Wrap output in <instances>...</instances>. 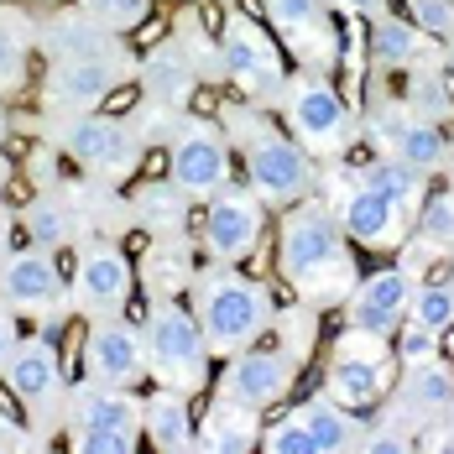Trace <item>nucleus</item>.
I'll return each mask as SVG.
<instances>
[{
    "instance_id": "1",
    "label": "nucleus",
    "mask_w": 454,
    "mask_h": 454,
    "mask_svg": "<svg viewBox=\"0 0 454 454\" xmlns=\"http://www.w3.org/2000/svg\"><path fill=\"white\" fill-rule=\"evenodd\" d=\"M277 267L287 272V282H298L314 303H334L356 293V262L345 246V225L334 209H324L314 199L293 204L282 215V235H277Z\"/></svg>"
},
{
    "instance_id": "2",
    "label": "nucleus",
    "mask_w": 454,
    "mask_h": 454,
    "mask_svg": "<svg viewBox=\"0 0 454 454\" xmlns=\"http://www.w3.org/2000/svg\"><path fill=\"white\" fill-rule=\"evenodd\" d=\"M188 293H193V318L215 356H235V350L256 345L272 324V293L256 277L230 272V262L199 272Z\"/></svg>"
},
{
    "instance_id": "3",
    "label": "nucleus",
    "mask_w": 454,
    "mask_h": 454,
    "mask_svg": "<svg viewBox=\"0 0 454 454\" xmlns=\"http://www.w3.org/2000/svg\"><path fill=\"white\" fill-rule=\"evenodd\" d=\"M230 131L246 146V178L262 193V204L293 209L314 193V157L298 137L267 126L256 110H230Z\"/></svg>"
},
{
    "instance_id": "4",
    "label": "nucleus",
    "mask_w": 454,
    "mask_h": 454,
    "mask_svg": "<svg viewBox=\"0 0 454 454\" xmlns=\"http://www.w3.org/2000/svg\"><path fill=\"white\" fill-rule=\"evenodd\" d=\"M209 356L215 350H209L193 309H183L178 298H157L152 318H146V361H152V371L178 392H199L204 376H209Z\"/></svg>"
},
{
    "instance_id": "5",
    "label": "nucleus",
    "mask_w": 454,
    "mask_h": 454,
    "mask_svg": "<svg viewBox=\"0 0 454 454\" xmlns=\"http://www.w3.org/2000/svg\"><path fill=\"white\" fill-rule=\"evenodd\" d=\"M262 230H267V204L256 188H220L209 193V209H204V246L215 262H246L256 246H262Z\"/></svg>"
},
{
    "instance_id": "6",
    "label": "nucleus",
    "mask_w": 454,
    "mask_h": 454,
    "mask_svg": "<svg viewBox=\"0 0 454 454\" xmlns=\"http://www.w3.org/2000/svg\"><path fill=\"white\" fill-rule=\"evenodd\" d=\"M282 99H287L293 137L303 141L309 152H340V146H345V137H350V110H345V99L334 94L329 79L303 74V79L287 84Z\"/></svg>"
},
{
    "instance_id": "7",
    "label": "nucleus",
    "mask_w": 454,
    "mask_h": 454,
    "mask_svg": "<svg viewBox=\"0 0 454 454\" xmlns=\"http://www.w3.org/2000/svg\"><path fill=\"white\" fill-rule=\"evenodd\" d=\"M173 183L188 199H209L230 183V141L209 121H183L173 137Z\"/></svg>"
},
{
    "instance_id": "8",
    "label": "nucleus",
    "mask_w": 454,
    "mask_h": 454,
    "mask_svg": "<svg viewBox=\"0 0 454 454\" xmlns=\"http://www.w3.org/2000/svg\"><path fill=\"white\" fill-rule=\"evenodd\" d=\"M84 365H90V381H105V387H137L152 371L146 340L115 314L94 318V329L84 334Z\"/></svg>"
},
{
    "instance_id": "9",
    "label": "nucleus",
    "mask_w": 454,
    "mask_h": 454,
    "mask_svg": "<svg viewBox=\"0 0 454 454\" xmlns=\"http://www.w3.org/2000/svg\"><path fill=\"white\" fill-rule=\"evenodd\" d=\"M220 58H225L230 79L251 94V99L287 94L282 63H277L272 43L262 37V27H256V21H246V16H230V21H225V43H220Z\"/></svg>"
},
{
    "instance_id": "10",
    "label": "nucleus",
    "mask_w": 454,
    "mask_h": 454,
    "mask_svg": "<svg viewBox=\"0 0 454 454\" xmlns=\"http://www.w3.org/2000/svg\"><path fill=\"white\" fill-rule=\"evenodd\" d=\"M121 79H126V58L110 43L90 47V52H68L47 74V99L52 105H94V99H105V94L115 90Z\"/></svg>"
},
{
    "instance_id": "11",
    "label": "nucleus",
    "mask_w": 454,
    "mask_h": 454,
    "mask_svg": "<svg viewBox=\"0 0 454 454\" xmlns=\"http://www.w3.org/2000/svg\"><path fill=\"white\" fill-rule=\"evenodd\" d=\"M287 387H293V361L282 350H256V345L235 350L225 365V376H220V397L246 403V408H256V412L282 403Z\"/></svg>"
},
{
    "instance_id": "12",
    "label": "nucleus",
    "mask_w": 454,
    "mask_h": 454,
    "mask_svg": "<svg viewBox=\"0 0 454 454\" xmlns=\"http://www.w3.org/2000/svg\"><path fill=\"white\" fill-rule=\"evenodd\" d=\"M0 303L21 309V314H37V309H58L63 303V272H58V262H52L47 246L11 251L0 262Z\"/></svg>"
},
{
    "instance_id": "13",
    "label": "nucleus",
    "mask_w": 454,
    "mask_h": 454,
    "mask_svg": "<svg viewBox=\"0 0 454 454\" xmlns=\"http://www.w3.org/2000/svg\"><path fill=\"white\" fill-rule=\"evenodd\" d=\"M58 146H63L74 162L94 168V173H121V168H131V157H137L131 126H121V121H110V115H74V121H63V126H58Z\"/></svg>"
},
{
    "instance_id": "14",
    "label": "nucleus",
    "mask_w": 454,
    "mask_h": 454,
    "mask_svg": "<svg viewBox=\"0 0 454 454\" xmlns=\"http://www.w3.org/2000/svg\"><path fill=\"white\" fill-rule=\"evenodd\" d=\"M126 298H131V262L105 240L84 246L79 267H74V303L90 309L94 318H105V314H121Z\"/></svg>"
},
{
    "instance_id": "15",
    "label": "nucleus",
    "mask_w": 454,
    "mask_h": 454,
    "mask_svg": "<svg viewBox=\"0 0 454 454\" xmlns=\"http://www.w3.org/2000/svg\"><path fill=\"white\" fill-rule=\"evenodd\" d=\"M5 381H11V392L21 397V408L37 412L43 423H52V412L63 403V371H58L52 340H21V345L11 350Z\"/></svg>"
},
{
    "instance_id": "16",
    "label": "nucleus",
    "mask_w": 454,
    "mask_h": 454,
    "mask_svg": "<svg viewBox=\"0 0 454 454\" xmlns=\"http://www.w3.org/2000/svg\"><path fill=\"white\" fill-rule=\"evenodd\" d=\"M340 225H345L350 240H361L371 251H392V246H403V235H408V209L392 204L381 188H371V183L356 178V188H350L345 204H340Z\"/></svg>"
},
{
    "instance_id": "17",
    "label": "nucleus",
    "mask_w": 454,
    "mask_h": 454,
    "mask_svg": "<svg viewBox=\"0 0 454 454\" xmlns=\"http://www.w3.org/2000/svg\"><path fill=\"white\" fill-rule=\"evenodd\" d=\"M408 298H412V282L397 267H381V272L361 277L356 293H350V329L381 334V340L397 334L408 324Z\"/></svg>"
},
{
    "instance_id": "18",
    "label": "nucleus",
    "mask_w": 454,
    "mask_h": 454,
    "mask_svg": "<svg viewBox=\"0 0 454 454\" xmlns=\"http://www.w3.org/2000/svg\"><path fill=\"white\" fill-rule=\"evenodd\" d=\"M146 423V412L137 408L131 387H105V381H90V387H74L68 397V428L84 434V428H115V434H137Z\"/></svg>"
},
{
    "instance_id": "19",
    "label": "nucleus",
    "mask_w": 454,
    "mask_h": 454,
    "mask_svg": "<svg viewBox=\"0 0 454 454\" xmlns=\"http://www.w3.org/2000/svg\"><path fill=\"white\" fill-rule=\"evenodd\" d=\"M387 392V361H371V356H340L324 376V397H334L340 408H376Z\"/></svg>"
},
{
    "instance_id": "20",
    "label": "nucleus",
    "mask_w": 454,
    "mask_h": 454,
    "mask_svg": "<svg viewBox=\"0 0 454 454\" xmlns=\"http://www.w3.org/2000/svg\"><path fill=\"white\" fill-rule=\"evenodd\" d=\"M146 439L162 454H183L199 450V428H193V412H188V392L168 387L146 403Z\"/></svg>"
},
{
    "instance_id": "21",
    "label": "nucleus",
    "mask_w": 454,
    "mask_h": 454,
    "mask_svg": "<svg viewBox=\"0 0 454 454\" xmlns=\"http://www.w3.org/2000/svg\"><path fill=\"white\" fill-rule=\"evenodd\" d=\"M256 444H262V418H256V408L220 397V408L204 418L199 450H209V454H246V450H256Z\"/></svg>"
},
{
    "instance_id": "22",
    "label": "nucleus",
    "mask_w": 454,
    "mask_h": 454,
    "mask_svg": "<svg viewBox=\"0 0 454 454\" xmlns=\"http://www.w3.org/2000/svg\"><path fill=\"white\" fill-rule=\"evenodd\" d=\"M303 418H309V428H314V444L318 454H345V450H365V428L361 418H350V408H340L334 397H314V403H303Z\"/></svg>"
},
{
    "instance_id": "23",
    "label": "nucleus",
    "mask_w": 454,
    "mask_h": 454,
    "mask_svg": "<svg viewBox=\"0 0 454 454\" xmlns=\"http://www.w3.org/2000/svg\"><path fill=\"white\" fill-rule=\"evenodd\" d=\"M381 137L392 146V157H403L418 173H434V168H444V157H450L444 131H439L434 121H418V115H408L403 126H381Z\"/></svg>"
},
{
    "instance_id": "24",
    "label": "nucleus",
    "mask_w": 454,
    "mask_h": 454,
    "mask_svg": "<svg viewBox=\"0 0 454 454\" xmlns=\"http://www.w3.org/2000/svg\"><path fill=\"white\" fill-rule=\"evenodd\" d=\"M450 403H454V371L439 356L408 365V376H403V412L428 418V412H450Z\"/></svg>"
},
{
    "instance_id": "25",
    "label": "nucleus",
    "mask_w": 454,
    "mask_h": 454,
    "mask_svg": "<svg viewBox=\"0 0 454 454\" xmlns=\"http://www.w3.org/2000/svg\"><path fill=\"white\" fill-rule=\"evenodd\" d=\"M418 52H423V27H418V21L376 16V27H371V58H376L381 68H412Z\"/></svg>"
},
{
    "instance_id": "26",
    "label": "nucleus",
    "mask_w": 454,
    "mask_h": 454,
    "mask_svg": "<svg viewBox=\"0 0 454 454\" xmlns=\"http://www.w3.org/2000/svg\"><path fill=\"white\" fill-rule=\"evenodd\" d=\"M21 225H27V235H32V246H47V251L79 240V220H74V209H68L63 199H52V193L32 199V204L21 209Z\"/></svg>"
},
{
    "instance_id": "27",
    "label": "nucleus",
    "mask_w": 454,
    "mask_h": 454,
    "mask_svg": "<svg viewBox=\"0 0 454 454\" xmlns=\"http://www.w3.org/2000/svg\"><path fill=\"white\" fill-rule=\"evenodd\" d=\"M423 178L428 173H418V168H408L403 157H381V162H371V168H361V183H371V188H381L392 204H403V209H418L423 204Z\"/></svg>"
},
{
    "instance_id": "28",
    "label": "nucleus",
    "mask_w": 454,
    "mask_h": 454,
    "mask_svg": "<svg viewBox=\"0 0 454 454\" xmlns=\"http://www.w3.org/2000/svg\"><path fill=\"white\" fill-rule=\"evenodd\" d=\"M408 324H423V329H434V334L454 329V287L450 282H423V287H412Z\"/></svg>"
},
{
    "instance_id": "29",
    "label": "nucleus",
    "mask_w": 454,
    "mask_h": 454,
    "mask_svg": "<svg viewBox=\"0 0 454 454\" xmlns=\"http://www.w3.org/2000/svg\"><path fill=\"white\" fill-rule=\"evenodd\" d=\"M146 282H152L157 298H173L178 287H193V277H188V251H183L178 240L152 246V256H146Z\"/></svg>"
},
{
    "instance_id": "30",
    "label": "nucleus",
    "mask_w": 454,
    "mask_h": 454,
    "mask_svg": "<svg viewBox=\"0 0 454 454\" xmlns=\"http://www.w3.org/2000/svg\"><path fill=\"white\" fill-rule=\"evenodd\" d=\"M267 11H272V21L293 37V43H309V37H318V32L329 27L324 0H267Z\"/></svg>"
},
{
    "instance_id": "31",
    "label": "nucleus",
    "mask_w": 454,
    "mask_h": 454,
    "mask_svg": "<svg viewBox=\"0 0 454 454\" xmlns=\"http://www.w3.org/2000/svg\"><path fill=\"white\" fill-rule=\"evenodd\" d=\"M27 84V27L0 11V94Z\"/></svg>"
},
{
    "instance_id": "32",
    "label": "nucleus",
    "mask_w": 454,
    "mask_h": 454,
    "mask_svg": "<svg viewBox=\"0 0 454 454\" xmlns=\"http://www.w3.org/2000/svg\"><path fill=\"white\" fill-rule=\"evenodd\" d=\"M146 84L162 94V99H183L188 84H193V68H188V58H183L178 47H157L152 52V63H146Z\"/></svg>"
},
{
    "instance_id": "33",
    "label": "nucleus",
    "mask_w": 454,
    "mask_h": 454,
    "mask_svg": "<svg viewBox=\"0 0 454 454\" xmlns=\"http://www.w3.org/2000/svg\"><path fill=\"white\" fill-rule=\"evenodd\" d=\"M141 215L152 220V230H178L183 215H188V193L178 183H157V188H141Z\"/></svg>"
},
{
    "instance_id": "34",
    "label": "nucleus",
    "mask_w": 454,
    "mask_h": 454,
    "mask_svg": "<svg viewBox=\"0 0 454 454\" xmlns=\"http://www.w3.org/2000/svg\"><path fill=\"white\" fill-rule=\"evenodd\" d=\"M152 0H84V16H90L99 32H131L146 21Z\"/></svg>"
},
{
    "instance_id": "35",
    "label": "nucleus",
    "mask_w": 454,
    "mask_h": 454,
    "mask_svg": "<svg viewBox=\"0 0 454 454\" xmlns=\"http://www.w3.org/2000/svg\"><path fill=\"white\" fill-rule=\"evenodd\" d=\"M262 450H272V454H318V444H314L309 418H303V412H287L277 428L262 434Z\"/></svg>"
},
{
    "instance_id": "36",
    "label": "nucleus",
    "mask_w": 454,
    "mask_h": 454,
    "mask_svg": "<svg viewBox=\"0 0 454 454\" xmlns=\"http://www.w3.org/2000/svg\"><path fill=\"white\" fill-rule=\"evenodd\" d=\"M418 235L428 240V246H454V193H434V199H423V215H418Z\"/></svg>"
},
{
    "instance_id": "37",
    "label": "nucleus",
    "mask_w": 454,
    "mask_h": 454,
    "mask_svg": "<svg viewBox=\"0 0 454 454\" xmlns=\"http://www.w3.org/2000/svg\"><path fill=\"white\" fill-rule=\"evenodd\" d=\"M74 450H79V454H131V450H137V434L84 428V434H74Z\"/></svg>"
},
{
    "instance_id": "38",
    "label": "nucleus",
    "mask_w": 454,
    "mask_h": 454,
    "mask_svg": "<svg viewBox=\"0 0 454 454\" xmlns=\"http://www.w3.org/2000/svg\"><path fill=\"white\" fill-rule=\"evenodd\" d=\"M412 21L434 37H454V0H408Z\"/></svg>"
},
{
    "instance_id": "39",
    "label": "nucleus",
    "mask_w": 454,
    "mask_h": 454,
    "mask_svg": "<svg viewBox=\"0 0 454 454\" xmlns=\"http://www.w3.org/2000/svg\"><path fill=\"white\" fill-rule=\"evenodd\" d=\"M434 356H439V334L423 324H403V365L434 361Z\"/></svg>"
},
{
    "instance_id": "40",
    "label": "nucleus",
    "mask_w": 454,
    "mask_h": 454,
    "mask_svg": "<svg viewBox=\"0 0 454 454\" xmlns=\"http://www.w3.org/2000/svg\"><path fill=\"white\" fill-rule=\"evenodd\" d=\"M412 439L408 434H397V428H371L365 434V454H408Z\"/></svg>"
},
{
    "instance_id": "41",
    "label": "nucleus",
    "mask_w": 454,
    "mask_h": 454,
    "mask_svg": "<svg viewBox=\"0 0 454 454\" xmlns=\"http://www.w3.org/2000/svg\"><path fill=\"white\" fill-rule=\"evenodd\" d=\"M16 345H21V340H16V318L0 309V371L11 365V350H16Z\"/></svg>"
},
{
    "instance_id": "42",
    "label": "nucleus",
    "mask_w": 454,
    "mask_h": 454,
    "mask_svg": "<svg viewBox=\"0 0 454 454\" xmlns=\"http://www.w3.org/2000/svg\"><path fill=\"white\" fill-rule=\"evenodd\" d=\"M340 5H350L361 16H387V0H340Z\"/></svg>"
},
{
    "instance_id": "43",
    "label": "nucleus",
    "mask_w": 454,
    "mask_h": 454,
    "mask_svg": "<svg viewBox=\"0 0 454 454\" xmlns=\"http://www.w3.org/2000/svg\"><path fill=\"white\" fill-rule=\"evenodd\" d=\"M5 246H11V215L0 209V262H5Z\"/></svg>"
},
{
    "instance_id": "44",
    "label": "nucleus",
    "mask_w": 454,
    "mask_h": 454,
    "mask_svg": "<svg viewBox=\"0 0 454 454\" xmlns=\"http://www.w3.org/2000/svg\"><path fill=\"white\" fill-rule=\"evenodd\" d=\"M0 137H5V110H0Z\"/></svg>"
},
{
    "instance_id": "45",
    "label": "nucleus",
    "mask_w": 454,
    "mask_h": 454,
    "mask_svg": "<svg viewBox=\"0 0 454 454\" xmlns=\"http://www.w3.org/2000/svg\"><path fill=\"white\" fill-rule=\"evenodd\" d=\"M450 418H454V403H450Z\"/></svg>"
}]
</instances>
